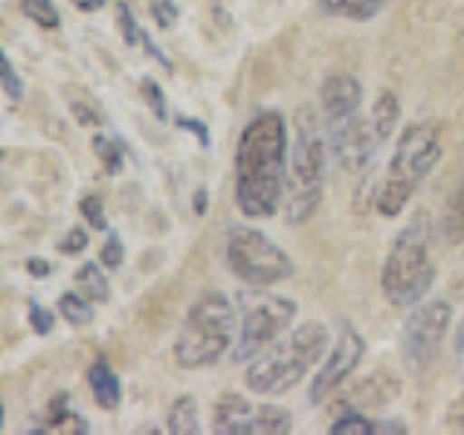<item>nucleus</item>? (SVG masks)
I'll return each mask as SVG.
<instances>
[{"label": "nucleus", "instance_id": "nucleus-11", "mask_svg": "<svg viewBox=\"0 0 464 435\" xmlns=\"http://www.w3.org/2000/svg\"><path fill=\"white\" fill-rule=\"evenodd\" d=\"M325 140H328L334 160H337L345 171H354V174L366 171L374 163L377 149L383 145L381 134H377L372 125V116H362V113H352L337 122H325Z\"/></svg>", "mask_w": 464, "mask_h": 435}, {"label": "nucleus", "instance_id": "nucleus-31", "mask_svg": "<svg viewBox=\"0 0 464 435\" xmlns=\"http://www.w3.org/2000/svg\"><path fill=\"white\" fill-rule=\"evenodd\" d=\"M151 18L160 29H171L180 18V9L174 0H151Z\"/></svg>", "mask_w": 464, "mask_h": 435}, {"label": "nucleus", "instance_id": "nucleus-18", "mask_svg": "<svg viewBox=\"0 0 464 435\" xmlns=\"http://www.w3.org/2000/svg\"><path fill=\"white\" fill-rule=\"evenodd\" d=\"M105 265H96V261H84V265L76 270V290L79 294H84L91 302L102 304L111 299V285H108V276L105 270H102Z\"/></svg>", "mask_w": 464, "mask_h": 435}, {"label": "nucleus", "instance_id": "nucleus-36", "mask_svg": "<svg viewBox=\"0 0 464 435\" xmlns=\"http://www.w3.org/2000/svg\"><path fill=\"white\" fill-rule=\"evenodd\" d=\"M453 348H456V366H459V372L464 374V319H461V325H459V331H456V343H453Z\"/></svg>", "mask_w": 464, "mask_h": 435}, {"label": "nucleus", "instance_id": "nucleus-14", "mask_svg": "<svg viewBox=\"0 0 464 435\" xmlns=\"http://www.w3.org/2000/svg\"><path fill=\"white\" fill-rule=\"evenodd\" d=\"M87 383H91V392L102 410H116V406H120L122 383H120V374L111 369V362L105 357H99L91 366V372H87Z\"/></svg>", "mask_w": 464, "mask_h": 435}, {"label": "nucleus", "instance_id": "nucleus-20", "mask_svg": "<svg viewBox=\"0 0 464 435\" xmlns=\"http://www.w3.org/2000/svg\"><path fill=\"white\" fill-rule=\"evenodd\" d=\"M439 232L444 236L447 244H461L464 241V180L453 188V195H450V200H447Z\"/></svg>", "mask_w": 464, "mask_h": 435}, {"label": "nucleus", "instance_id": "nucleus-4", "mask_svg": "<svg viewBox=\"0 0 464 435\" xmlns=\"http://www.w3.org/2000/svg\"><path fill=\"white\" fill-rule=\"evenodd\" d=\"M238 308L221 290H207L200 294L192 308L186 311V319L174 340V360L180 369H207L221 360L238 334Z\"/></svg>", "mask_w": 464, "mask_h": 435}, {"label": "nucleus", "instance_id": "nucleus-15", "mask_svg": "<svg viewBox=\"0 0 464 435\" xmlns=\"http://www.w3.org/2000/svg\"><path fill=\"white\" fill-rule=\"evenodd\" d=\"M87 430H91V427H87V420L70 406V398L58 395L47 406V424L33 427L29 432H33V435H44V432H76V435H84Z\"/></svg>", "mask_w": 464, "mask_h": 435}, {"label": "nucleus", "instance_id": "nucleus-34", "mask_svg": "<svg viewBox=\"0 0 464 435\" xmlns=\"http://www.w3.org/2000/svg\"><path fill=\"white\" fill-rule=\"evenodd\" d=\"M140 44H142V50L149 53V55L154 58L157 64H163V70H166V72H171V70H174V64L169 62V55H166L163 50L157 47V44H154V38H151L149 33H145V29H142V33H140Z\"/></svg>", "mask_w": 464, "mask_h": 435}, {"label": "nucleus", "instance_id": "nucleus-28", "mask_svg": "<svg viewBox=\"0 0 464 435\" xmlns=\"http://www.w3.org/2000/svg\"><path fill=\"white\" fill-rule=\"evenodd\" d=\"M79 209H82V218H84V221L91 224L93 229H99V232H105V229H108L105 203H102L99 195H87V198L79 203Z\"/></svg>", "mask_w": 464, "mask_h": 435}, {"label": "nucleus", "instance_id": "nucleus-39", "mask_svg": "<svg viewBox=\"0 0 464 435\" xmlns=\"http://www.w3.org/2000/svg\"><path fill=\"white\" fill-rule=\"evenodd\" d=\"M461 430H464V427H461Z\"/></svg>", "mask_w": 464, "mask_h": 435}, {"label": "nucleus", "instance_id": "nucleus-38", "mask_svg": "<svg viewBox=\"0 0 464 435\" xmlns=\"http://www.w3.org/2000/svg\"><path fill=\"white\" fill-rule=\"evenodd\" d=\"M207 188H198V192H195V212L198 215H203V212H207Z\"/></svg>", "mask_w": 464, "mask_h": 435}, {"label": "nucleus", "instance_id": "nucleus-2", "mask_svg": "<svg viewBox=\"0 0 464 435\" xmlns=\"http://www.w3.org/2000/svg\"><path fill=\"white\" fill-rule=\"evenodd\" d=\"M328 352V328L319 323H302L294 331H285L265 352L246 366V389L253 395H285L299 386L319 360Z\"/></svg>", "mask_w": 464, "mask_h": 435}, {"label": "nucleus", "instance_id": "nucleus-3", "mask_svg": "<svg viewBox=\"0 0 464 435\" xmlns=\"http://www.w3.org/2000/svg\"><path fill=\"white\" fill-rule=\"evenodd\" d=\"M444 154L441 130L435 122H412L401 130L395 142V154L389 160L386 178L377 188L374 207L383 218H398L406 203L412 200L418 186L430 178V171L439 166Z\"/></svg>", "mask_w": 464, "mask_h": 435}, {"label": "nucleus", "instance_id": "nucleus-10", "mask_svg": "<svg viewBox=\"0 0 464 435\" xmlns=\"http://www.w3.org/2000/svg\"><path fill=\"white\" fill-rule=\"evenodd\" d=\"M212 424L218 435H287L294 418L282 406H256L241 395H224L215 406Z\"/></svg>", "mask_w": 464, "mask_h": 435}, {"label": "nucleus", "instance_id": "nucleus-29", "mask_svg": "<svg viewBox=\"0 0 464 435\" xmlns=\"http://www.w3.org/2000/svg\"><path fill=\"white\" fill-rule=\"evenodd\" d=\"M99 261L108 270H120L122 267V261H125V244H122L120 236H116V232H111V236H108L105 246H102V253H99Z\"/></svg>", "mask_w": 464, "mask_h": 435}, {"label": "nucleus", "instance_id": "nucleus-13", "mask_svg": "<svg viewBox=\"0 0 464 435\" xmlns=\"http://www.w3.org/2000/svg\"><path fill=\"white\" fill-rule=\"evenodd\" d=\"M319 105H323L325 122H337V120H345V116H352V113H360L362 84L354 76H345V72L328 76L323 82V87H319Z\"/></svg>", "mask_w": 464, "mask_h": 435}, {"label": "nucleus", "instance_id": "nucleus-6", "mask_svg": "<svg viewBox=\"0 0 464 435\" xmlns=\"http://www.w3.org/2000/svg\"><path fill=\"white\" fill-rule=\"evenodd\" d=\"M323 122L311 108L296 113V142L290 151L287 186H285V221L304 224L319 209L325 192V149Z\"/></svg>", "mask_w": 464, "mask_h": 435}, {"label": "nucleus", "instance_id": "nucleus-17", "mask_svg": "<svg viewBox=\"0 0 464 435\" xmlns=\"http://www.w3.org/2000/svg\"><path fill=\"white\" fill-rule=\"evenodd\" d=\"M319 6H323L328 14H334V18L366 24L383 12L386 0H319Z\"/></svg>", "mask_w": 464, "mask_h": 435}, {"label": "nucleus", "instance_id": "nucleus-21", "mask_svg": "<svg viewBox=\"0 0 464 435\" xmlns=\"http://www.w3.org/2000/svg\"><path fill=\"white\" fill-rule=\"evenodd\" d=\"M398 122H401V102L392 91H383L372 105V125H374L377 134H381V140L386 142L392 134H395Z\"/></svg>", "mask_w": 464, "mask_h": 435}, {"label": "nucleus", "instance_id": "nucleus-9", "mask_svg": "<svg viewBox=\"0 0 464 435\" xmlns=\"http://www.w3.org/2000/svg\"><path fill=\"white\" fill-rule=\"evenodd\" d=\"M450 323H453V304L447 299L418 302L415 311L406 316L403 331H401V348H403L406 366L412 372L430 369L441 352Z\"/></svg>", "mask_w": 464, "mask_h": 435}, {"label": "nucleus", "instance_id": "nucleus-37", "mask_svg": "<svg viewBox=\"0 0 464 435\" xmlns=\"http://www.w3.org/2000/svg\"><path fill=\"white\" fill-rule=\"evenodd\" d=\"M72 6H76L79 12H96L105 6V0H70Z\"/></svg>", "mask_w": 464, "mask_h": 435}, {"label": "nucleus", "instance_id": "nucleus-24", "mask_svg": "<svg viewBox=\"0 0 464 435\" xmlns=\"http://www.w3.org/2000/svg\"><path fill=\"white\" fill-rule=\"evenodd\" d=\"M21 12H24V18L38 24L41 29H58V26H62V14H58L53 0H21Z\"/></svg>", "mask_w": 464, "mask_h": 435}, {"label": "nucleus", "instance_id": "nucleus-27", "mask_svg": "<svg viewBox=\"0 0 464 435\" xmlns=\"http://www.w3.org/2000/svg\"><path fill=\"white\" fill-rule=\"evenodd\" d=\"M116 26H120L122 33V41L128 44V47H134V44H140V24L134 18V12H130L128 4H116Z\"/></svg>", "mask_w": 464, "mask_h": 435}, {"label": "nucleus", "instance_id": "nucleus-26", "mask_svg": "<svg viewBox=\"0 0 464 435\" xmlns=\"http://www.w3.org/2000/svg\"><path fill=\"white\" fill-rule=\"evenodd\" d=\"M140 91H142L145 102H149L151 113L157 116L160 122H166V120H169V105H166V93H163V87H160L154 79L145 76V79L140 82Z\"/></svg>", "mask_w": 464, "mask_h": 435}, {"label": "nucleus", "instance_id": "nucleus-19", "mask_svg": "<svg viewBox=\"0 0 464 435\" xmlns=\"http://www.w3.org/2000/svg\"><path fill=\"white\" fill-rule=\"evenodd\" d=\"M169 432L174 435H200V410L192 395H180L169 410Z\"/></svg>", "mask_w": 464, "mask_h": 435}, {"label": "nucleus", "instance_id": "nucleus-23", "mask_svg": "<svg viewBox=\"0 0 464 435\" xmlns=\"http://www.w3.org/2000/svg\"><path fill=\"white\" fill-rule=\"evenodd\" d=\"M93 151H96V157L102 160V163H105L108 174H120L122 171V166H125V145H122V140L96 134L93 137Z\"/></svg>", "mask_w": 464, "mask_h": 435}, {"label": "nucleus", "instance_id": "nucleus-32", "mask_svg": "<svg viewBox=\"0 0 464 435\" xmlns=\"http://www.w3.org/2000/svg\"><path fill=\"white\" fill-rule=\"evenodd\" d=\"M87 244H91V236H87V229L72 227V229L67 232V236H64V241L58 244V250L67 253V256H79V253L87 250Z\"/></svg>", "mask_w": 464, "mask_h": 435}, {"label": "nucleus", "instance_id": "nucleus-30", "mask_svg": "<svg viewBox=\"0 0 464 435\" xmlns=\"http://www.w3.org/2000/svg\"><path fill=\"white\" fill-rule=\"evenodd\" d=\"M29 325H33L38 337H47L55 325V314L50 308H44V304H38L35 299H29Z\"/></svg>", "mask_w": 464, "mask_h": 435}, {"label": "nucleus", "instance_id": "nucleus-1", "mask_svg": "<svg viewBox=\"0 0 464 435\" xmlns=\"http://www.w3.org/2000/svg\"><path fill=\"white\" fill-rule=\"evenodd\" d=\"M290 140L279 111H261L244 125L236 149V203L244 218H273L287 186Z\"/></svg>", "mask_w": 464, "mask_h": 435}, {"label": "nucleus", "instance_id": "nucleus-35", "mask_svg": "<svg viewBox=\"0 0 464 435\" xmlns=\"http://www.w3.org/2000/svg\"><path fill=\"white\" fill-rule=\"evenodd\" d=\"M26 270L35 276V279H44V276H50L53 267H50V261H44V258H29L26 261Z\"/></svg>", "mask_w": 464, "mask_h": 435}, {"label": "nucleus", "instance_id": "nucleus-25", "mask_svg": "<svg viewBox=\"0 0 464 435\" xmlns=\"http://www.w3.org/2000/svg\"><path fill=\"white\" fill-rule=\"evenodd\" d=\"M0 84H4V93L9 96L12 105H21L24 102V79L14 72V64L9 55H0Z\"/></svg>", "mask_w": 464, "mask_h": 435}, {"label": "nucleus", "instance_id": "nucleus-16", "mask_svg": "<svg viewBox=\"0 0 464 435\" xmlns=\"http://www.w3.org/2000/svg\"><path fill=\"white\" fill-rule=\"evenodd\" d=\"M331 435H377V432H389V435H403L406 427L401 420H372L360 412H345L331 424Z\"/></svg>", "mask_w": 464, "mask_h": 435}, {"label": "nucleus", "instance_id": "nucleus-8", "mask_svg": "<svg viewBox=\"0 0 464 435\" xmlns=\"http://www.w3.org/2000/svg\"><path fill=\"white\" fill-rule=\"evenodd\" d=\"M227 265L244 285L273 287L294 276V261L256 227H232L227 236Z\"/></svg>", "mask_w": 464, "mask_h": 435}, {"label": "nucleus", "instance_id": "nucleus-7", "mask_svg": "<svg viewBox=\"0 0 464 435\" xmlns=\"http://www.w3.org/2000/svg\"><path fill=\"white\" fill-rule=\"evenodd\" d=\"M236 302L241 311V331L236 345H232V360L236 362H250L253 357H258L270 343H276L294 325L299 311L294 299L253 285L241 290Z\"/></svg>", "mask_w": 464, "mask_h": 435}, {"label": "nucleus", "instance_id": "nucleus-12", "mask_svg": "<svg viewBox=\"0 0 464 435\" xmlns=\"http://www.w3.org/2000/svg\"><path fill=\"white\" fill-rule=\"evenodd\" d=\"M362 354H366V340L360 337V331L354 325H343L337 343H334L331 352L325 354L323 369H319L316 377L311 381L308 401L311 403H323L334 389L343 386L348 377L354 374Z\"/></svg>", "mask_w": 464, "mask_h": 435}, {"label": "nucleus", "instance_id": "nucleus-5", "mask_svg": "<svg viewBox=\"0 0 464 435\" xmlns=\"http://www.w3.org/2000/svg\"><path fill=\"white\" fill-rule=\"evenodd\" d=\"M430 241H432V224L427 212H418L398 232L395 241H392L389 256L383 261L381 285L386 299L395 308H415L430 294V287L435 282Z\"/></svg>", "mask_w": 464, "mask_h": 435}, {"label": "nucleus", "instance_id": "nucleus-33", "mask_svg": "<svg viewBox=\"0 0 464 435\" xmlns=\"http://www.w3.org/2000/svg\"><path fill=\"white\" fill-rule=\"evenodd\" d=\"M178 125H180L183 130H192V134L198 137V142L203 145V149H209V142H212L209 128L203 125L200 120H195V116H178Z\"/></svg>", "mask_w": 464, "mask_h": 435}, {"label": "nucleus", "instance_id": "nucleus-22", "mask_svg": "<svg viewBox=\"0 0 464 435\" xmlns=\"http://www.w3.org/2000/svg\"><path fill=\"white\" fill-rule=\"evenodd\" d=\"M93 304L84 294H79V290H67V294H62V299H58V314H62L67 323L72 328H82V325H91L93 323Z\"/></svg>", "mask_w": 464, "mask_h": 435}]
</instances>
